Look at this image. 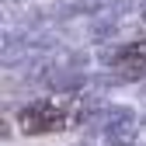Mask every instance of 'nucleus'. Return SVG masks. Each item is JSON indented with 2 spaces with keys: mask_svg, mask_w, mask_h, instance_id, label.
<instances>
[{
  "mask_svg": "<svg viewBox=\"0 0 146 146\" xmlns=\"http://www.w3.org/2000/svg\"><path fill=\"white\" fill-rule=\"evenodd\" d=\"M115 70H122L125 77H143L146 73V42H129L122 45L115 56H111Z\"/></svg>",
  "mask_w": 146,
  "mask_h": 146,
  "instance_id": "f03ea898",
  "label": "nucleus"
},
{
  "mask_svg": "<svg viewBox=\"0 0 146 146\" xmlns=\"http://www.w3.org/2000/svg\"><path fill=\"white\" fill-rule=\"evenodd\" d=\"M70 115H73V104L66 98H49L21 108L17 122H21V132L28 136H45V132H63L70 125Z\"/></svg>",
  "mask_w": 146,
  "mask_h": 146,
  "instance_id": "f257e3e1",
  "label": "nucleus"
}]
</instances>
